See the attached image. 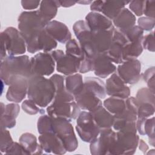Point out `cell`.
<instances>
[{
  "mask_svg": "<svg viewBox=\"0 0 155 155\" xmlns=\"http://www.w3.org/2000/svg\"><path fill=\"white\" fill-rule=\"evenodd\" d=\"M143 15L146 17L154 18L155 16V1H145Z\"/></svg>",
  "mask_w": 155,
  "mask_h": 155,
  "instance_id": "cell-49",
  "label": "cell"
},
{
  "mask_svg": "<svg viewBox=\"0 0 155 155\" xmlns=\"http://www.w3.org/2000/svg\"><path fill=\"white\" fill-rule=\"evenodd\" d=\"M116 138V132L111 128L101 130L99 136L90 143V153L93 155L110 154Z\"/></svg>",
  "mask_w": 155,
  "mask_h": 155,
  "instance_id": "cell-8",
  "label": "cell"
},
{
  "mask_svg": "<svg viewBox=\"0 0 155 155\" xmlns=\"http://www.w3.org/2000/svg\"><path fill=\"white\" fill-rule=\"evenodd\" d=\"M106 94L109 96L117 97L126 99L130 96V89L116 72H114L105 82Z\"/></svg>",
  "mask_w": 155,
  "mask_h": 155,
  "instance_id": "cell-16",
  "label": "cell"
},
{
  "mask_svg": "<svg viewBox=\"0 0 155 155\" xmlns=\"http://www.w3.org/2000/svg\"><path fill=\"white\" fill-rule=\"evenodd\" d=\"M56 63V70L64 75L73 74L79 71L81 61L65 54L61 50H54L50 53Z\"/></svg>",
  "mask_w": 155,
  "mask_h": 155,
  "instance_id": "cell-13",
  "label": "cell"
},
{
  "mask_svg": "<svg viewBox=\"0 0 155 155\" xmlns=\"http://www.w3.org/2000/svg\"><path fill=\"white\" fill-rule=\"evenodd\" d=\"M50 79L53 83L56 91L63 89L65 87V78L63 76L58 74H54L51 76Z\"/></svg>",
  "mask_w": 155,
  "mask_h": 155,
  "instance_id": "cell-48",
  "label": "cell"
},
{
  "mask_svg": "<svg viewBox=\"0 0 155 155\" xmlns=\"http://www.w3.org/2000/svg\"><path fill=\"white\" fill-rule=\"evenodd\" d=\"M91 71H93V59L85 55L81 62L78 72L86 73Z\"/></svg>",
  "mask_w": 155,
  "mask_h": 155,
  "instance_id": "cell-45",
  "label": "cell"
},
{
  "mask_svg": "<svg viewBox=\"0 0 155 155\" xmlns=\"http://www.w3.org/2000/svg\"><path fill=\"white\" fill-rule=\"evenodd\" d=\"M93 71L96 76L104 79L116 72V67L105 53H100L93 59Z\"/></svg>",
  "mask_w": 155,
  "mask_h": 155,
  "instance_id": "cell-19",
  "label": "cell"
},
{
  "mask_svg": "<svg viewBox=\"0 0 155 155\" xmlns=\"http://www.w3.org/2000/svg\"><path fill=\"white\" fill-rule=\"evenodd\" d=\"M129 2L130 1H104L101 13L113 21Z\"/></svg>",
  "mask_w": 155,
  "mask_h": 155,
  "instance_id": "cell-28",
  "label": "cell"
},
{
  "mask_svg": "<svg viewBox=\"0 0 155 155\" xmlns=\"http://www.w3.org/2000/svg\"><path fill=\"white\" fill-rule=\"evenodd\" d=\"M154 97V92L146 87L139 89L137 91L136 96V99L138 104H155Z\"/></svg>",
  "mask_w": 155,
  "mask_h": 155,
  "instance_id": "cell-34",
  "label": "cell"
},
{
  "mask_svg": "<svg viewBox=\"0 0 155 155\" xmlns=\"http://www.w3.org/2000/svg\"><path fill=\"white\" fill-rule=\"evenodd\" d=\"M60 7L61 5L59 1H41L39 9L38 10L43 19L48 24L55 18L58 13V8Z\"/></svg>",
  "mask_w": 155,
  "mask_h": 155,
  "instance_id": "cell-26",
  "label": "cell"
},
{
  "mask_svg": "<svg viewBox=\"0 0 155 155\" xmlns=\"http://www.w3.org/2000/svg\"><path fill=\"white\" fill-rule=\"evenodd\" d=\"M154 33V32L153 31L148 35L143 36L142 41V45L143 49H146L151 52H154L155 50Z\"/></svg>",
  "mask_w": 155,
  "mask_h": 155,
  "instance_id": "cell-43",
  "label": "cell"
},
{
  "mask_svg": "<svg viewBox=\"0 0 155 155\" xmlns=\"http://www.w3.org/2000/svg\"><path fill=\"white\" fill-rule=\"evenodd\" d=\"M61 7H70L76 4V1H59Z\"/></svg>",
  "mask_w": 155,
  "mask_h": 155,
  "instance_id": "cell-53",
  "label": "cell"
},
{
  "mask_svg": "<svg viewBox=\"0 0 155 155\" xmlns=\"http://www.w3.org/2000/svg\"><path fill=\"white\" fill-rule=\"evenodd\" d=\"M22 109L26 113L30 115H35L38 113L44 114L45 110L39 107V106L31 99H26L24 101L21 105Z\"/></svg>",
  "mask_w": 155,
  "mask_h": 155,
  "instance_id": "cell-36",
  "label": "cell"
},
{
  "mask_svg": "<svg viewBox=\"0 0 155 155\" xmlns=\"http://www.w3.org/2000/svg\"><path fill=\"white\" fill-rule=\"evenodd\" d=\"M1 152L4 153L7 148L13 143V141L9 131L7 129L1 128Z\"/></svg>",
  "mask_w": 155,
  "mask_h": 155,
  "instance_id": "cell-38",
  "label": "cell"
},
{
  "mask_svg": "<svg viewBox=\"0 0 155 155\" xmlns=\"http://www.w3.org/2000/svg\"><path fill=\"white\" fill-rule=\"evenodd\" d=\"M18 29L23 36L30 53L39 51L38 39L42 30L47 23L41 16L39 10L22 12L18 17Z\"/></svg>",
  "mask_w": 155,
  "mask_h": 155,
  "instance_id": "cell-1",
  "label": "cell"
},
{
  "mask_svg": "<svg viewBox=\"0 0 155 155\" xmlns=\"http://www.w3.org/2000/svg\"><path fill=\"white\" fill-rule=\"evenodd\" d=\"M45 30L57 42L61 44H66L71 39L68 27L62 22L52 20L47 24Z\"/></svg>",
  "mask_w": 155,
  "mask_h": 155,
  "instance_id": "cell-20",
  "label": "cell"
},
{
  "mask_svg": "<svg viewBox=\"0 0 155 155\" xmlns=\"http://www.w3.org/2000/svg\"><path fill=\"white\" fill-rule=\"evenodd\" d=\"M65 54L79 60L81 62L85 56L79 44L74 39H71L65 44Z\"/></svg>",
  "mask_w": 155,
  "mask_h": 155,
  "instance_id": "cell-32",
  "label": "cell"
},
{
  "mask_svg": "<svg viewBox=\"0 0 155 155\" xmlns=\"http://www.w3.org/2000/svg\"><path fill=\"white\" fill-rule=\"evenodd\" d=\"M154 117L147 118L144 123V133L148 137L149 143L154 147L155 137H154Z\"/></svg>",
  "mask_w": 155,
  "mask_h": 155,
  "instance_id": "cell-35",
  "label": "cell"
},
{
  "mask_svg": "<svg viewBox=\"0 0 155 155\" xmlns=\"http://www.w3.org/2000/svg\"><path fill=\"white\" fill-rule=\"evenodd\" d=\"M28 79L22 76H15L10 82L6 93V99L10 102L19 103L27 95Z\"/></svg>",
  "mask_w": 155,
  "mask_h": 155,
  "instance_id": "cell-15",
  "label": "cell"
},
{
  "mask_svg": "<svg viewBox=\"0 0 155 155\" xmlns=\"http://www.w3.org/2000/svg\"><path fill=\"white\" fill-rule=\"evenodd\" d=\"M116 136V142L110 154L131 155L136 152L140 139L137 133L130 131H117Z\"/></svg>",
  "mask_w": 155,
  "mask_h": 155,
  "instance_id": "cell-7",
  "label": "cell"
},
{
  "mask_svg": "<svg viewBox=\"0 0 155 155\" xmlns=\"http://www.w3.org/2000/svg\"><path fill=\"white\" fill-rule=\"evenodd\" d=\"M15 76H22L28 79L31 76L30 59L27 55H8L1 62L0 77L4 85H8L10 79Z\"/></svg>",
  "mask_w": 155,
  "mask_h": 155,
  "instance_id": "cell-3",
  "label": "cell"
},
{
  "mask_svg": "<svg viewBox=\"0 0 155 155\" xmlns=\"http://www.w3.org/2000/svg\"><path fill=\"white\" fill-rule=\"evenodd\" d=\"M5 154H23L28 155L27 151L24 150L20 143L13 142V143L7 148Z\"/></svg>",
  "mask_w": 155,
  "mask_h": 155,
  "instance_id": "cell-46",
  "label": "cell"
},
{
  "mask_svg": "<svg viewBox=\"0 0 155 155\" xmlns=\"http://www.w3.org/2000/svg\"><path fill=\"white\" fill-rule=\"evenodd\" d=\"M76 130L80 138L85 142L90 143L99 134L101 128L94 119L92 113L82 111L76 119Z\"/></svg>",
  "mask_w": 155,
  "mask_h": 155,
  "instance_id": "cell-5",
  "label": "cell"
},
{
  "mask_svg": "<svg viewBox=\"0 0 155 155\" xmlns=\"http://www.w3.org/2000/svg\"><path fill=\"white\" fill-rule=\"evenodd\" d=\"M103 3L104 1L101 0L92 1L91 4H90V10H91V12L101 13Z\"/></svg>",
  "mask_w": 155,
  "mask_h": 155,
  "instance_id": "cell-51",
  "label": "cell"
},
{
  "mask_svg": "<svg viewBox=\"0 0 155 155\" xmlns=\"http://www.w3.org/2000/svg\"><path fill=\"white\" fill-rule=\"evenodd\" d=\"M65 85L67 90L74 96L84 88V81L82 75L76 73L67 76L65 78Z\"/></svg>",
  "mask_w": 155,
  "mask_h": 155,
  "instance_id": "cell-29",
  "label": "cell"
},
{
  "mask_svg": "<svg viewBox=\"0 0 155 155\" xmlns=\"http://www.w3.org/2000/svg\"><path fill=\"white\" fill-rule=\"evenodd\" d=\"M138 26L140 27L143 31H151L155 25L154 18H148L146 16H142L137 20Z\"/></svg>",
  "mask_w": 155,
  "mask_h": 155,
  "instance_id": "cell-42",
  "label": "cell"
},
{
  "mask_svg": "<svg viewBox=\"0 0 155 155\" xmlns=\"http://www.w3.org/2000/svg\"><path fill=\"white\" fill-rule=\"evenodd\" d=\"M92 2V1H76V3L81 4L82 5H87V4H91Z\"/></svg>",
  "mask_w": 155,
  "mask_h": 155,
  "instance_id": "cell-54",
  "label": "cell"
},
{
  "mask_svg": "<svg viewBox=\"0 0 155 155\" xmlns=\"http://www.w3.org/2000/svg\"><path fill=\"white\" fill-rule=\"evenodd\" d=\"M126 108L122 113L114 114L113 128L119 131L127 125L136 122L137 119L138 103L136 97L130 96L125 99Z\"/></svg>",
  "mask_w": 155,
  "mask_h": 155,
  "instance_id": "cell-10",
  "label": "cell"
},
{
  "mask_svg": "<svg viewBox=\"0 0 155 155\" xmlns=\"http://www.w3.org/2000/svg\"><path fill=\"white\" fill-rule=\"evenodd\" d=\"M115 27L109 30H102L92 32V39L95 48L100 53H106L113 39Z\"/></svg>",
  "mask_w": 155,
  "mask_h": 155,
  "instance_id": "cell-21",
  "label": "cell"
},
{
  "mask_svg": "<svg viewBox=\"0 0 155 155\" xmlns=\"http://www.w3.org/2000/svg\"><path fill=\"white\" fill-rule=\"evenodd\" d=\"M136 16L127 8H124L112 21L114 27L121 31H126L135 25Z\"/></svg>",
  "mask_w": 155,
  "mask_h": 155,
  "instance_id": "cell-23",
  "label": "cell"
},
{
  "mask_svg": "<svg viewBox=\"0 0 155 155\" xmlns=\"http://www.w3.org/2000/svg\"><path fill=\"white\" fill-rule=\"evenodd\" d=\"M38 131L40 134L53 133V118L48 114H43L38 119Z\"/></svg>",
  "mask_w": 155,
  "mask_h": 155,
  "instance_id": "cell-33",
  "label": "cell"
},
{
  "mask_svg": "<svg viewBox=\"0 0 155 155\" xmlns=\"http://www.w3.org/2000/svg\"><path fill=\"white\" fill-rule=\"evenodd\" d=\"M141 63L137 59H131L119 64L116 67V73L126 84H137L140 79Z\"/></svg>",
  "mask_w": 155,
  "mask_h": 155,
  "instance_id": "cell-14",
  "label": "cell"
},
{
  "mask_svg": "<svg viewBox=\"0 0 155 155\" xmlns=\"http://www.w3.org/2000/svg\"><path fill=\"white\" fill-rule=\"evenodd\" d=\"M27 97L41 108L46 107L53 100L56 89L50 79L31 76L28 79Z\"/></svg>",
  "mask_w": 155,
  "mask_h": 155,
  "instance_id": "cell-2",
  "label": "cell"
},
{
  "mask_svg": "<svg viewBox=\"0 0 155 155\" xmlns=\"http://www.w3.org/2000/svg\"><path fill=\"white\" fill-rule=\"evenodd\" d=\"M91 113L101 130L112 128L114 115L110 113L102 105Z\"/></svg>",
  "mask_w": 155,
  "mask_h": 155,
  "instance_id": "cell-25",
  "label": "cell"
},
{
  "mask_svg": "<svg viewBox=\"0 0 155 155\" xmlns=\"http://www.w3.org/2000/svg\"><path fill=\"white\" fill-rule=\"evenodd\" d=\"M53 127L54 133L62 140L67 151L73 152L77 149L78 142L70 121L62 118H53Z\"/></svg>",
  "mask_w": 155,
  "mask_h": 155,
  "instance_id": "cell-6",
  "label": "cell"
},
{
  "mask_svg": "<svg viewBox=\"0 0 155 155\" xmlns=\"http://www.w3.org/2000/svg\"><path fill=\"white\" fill-rule=\"evenodd\" d=\"M103 106L111 114H117L122 113L126 108L125 99L117 97L110 96L105 99Z\"/></svg>",
  "mask_w": 155,
  "mask_h": 155,
  "instance_id": "cell-31",
  "label": "cell"
},
{
  "mask_svg": "<svg viewBox=\"0 0 155 155\" xmlns=\"http://www.w3.org/2000/svg\"><path fill=\"white\" fill-rule=\"evenodd\" d=\"M46 110L47 114L53 118H62L70 122L76 119L81 112L75 101L71 102H52Z\"/></svg>",
  "mask_w": 155,
  "mask_h": 155,
  "instance_id": "cell-12",
  "label": "cell"
},
{
  "mask_svg": "<svg viewBox=\"0 0 155 155\" xmlns=\"http://www.w3.org/2000/svg\"><path fill=\"white\" fill-rule=\"evenodd\" d=\"M74 101V96L70 93L66 87L56 91L52 102H71Z\"/></svg>",
  "mask_w": 155,
  "mask_h": 155,
  "instance_id": "cell-37",
  "label": "cell"
},
{
  "mask_svg": "<svg viewBox=\"0 0 155 155\" xmlns=\"http://www.w3.org/2000/svg\"><path fill=\"white\" fill-rule=\"evenodd\" d=\"M21 3L24 9L31 11V10L37 8L40 5L41 1L36 0H22Z\"/></svg>",
  "mask_w": 155,
  "mask_h": 155,
  "instance_id": "cell-50",
  "label": "cell"
},
{
  "mask_svg": "<svg viewBox=\"0 0 155 155\" xmlns=\"http://www.w3.org/2000/svg\"><path fill=\"white\" fill-rule=\"evenodd\" d=\"M125 33L130 42H134L143 37L144 31L138 25H134L126 31H122Z\"/></svg>",
  "mask_w": 155,
  "mask_h": 155,
  "instance_id": "cell-40",
  "label": "cell"
},
{
  "mask_svg": "<svg viewBox=\"0 0 155 155\" xmlns=\"http://www.w3.org/2000/svg\"><path fill=\"white\" fill-rule=\"evenodd\" d=\"M16 121L15 118L4 114L1 115V128H4V129L12 128L16 126Z\"/></svg>",
  "mask_w": 155,
  "mask_h": 155,
  "instance_id": "cell-47",
  "label": "cell"
},
{
  "mask_svg": "<svg viewBox=\"0 0 155 155\" xmlns=\"http://www.w3.org/2000/svg\"><path fill=\"white\" fill-rule=\"evenodd\" d=\"M138 147H139V150L143 154H146L147 151L148 150V146L147 145V144L142 139H139V143H138Z\"/></svg>",
  "mask_w": 155,
  "mask_h": 155,
  "instance_id": "cell-52",
  "label": "cell"
},
{
  "mask_svg": "<svg viewBox=\"0 0 155 155\" xmlns=\"http://www.w3.org/2000/svg\"><path fill=\"white\" fill-rule=\"evenodd\" d=\"M85 21L91 31L109 30L114 27L111 20L97 12H91L88 13L85 16Z\"/></svg>",
  "mask_w": 155,
  "mask_h": 155,
  "instance_id": "cell-22",
  "label": "cell"
},
{
  "mask_svg": "<svg viewBox=\"0 0 155 155\" xmlns=\"http://www.w3.org/2000/svg\"><path fill=\"white\" fill-rule=\"evenodd\" d=\"M74 101L81 110L90 112L102 105L101 99L84 87L79 93L74 96Z\"/></svg>",
  "mask_w": 155,
  "mask_h": 155,
  "instance_id": "cell-18",
  "label": "cell"
},
{
  "mask_svg": "<svg viewBox=\"0 0 155 155\" xmlns=\"http://www.w3.org/2000/svg\"><path fill=\"white\" fill-rule=\"evenodd\" d=\"M38 140L43 151L47 153L64 154L67 152L62 140L54 133L40 134Z\"/></svg>",
  "mask_w": 155,
  "mask_h": 155,
  "instance_id": "cell-17",
  "label": "cell"
},
{
  "mask_svg": "<svg viewBox=\"0 0 155 155\" xmlns=\"http://www.w3.org/2000/svg\"><path fill=\"white\" fill-rule=\"evenodd\" d=\"M55 65L50 53L39 52L30 59L31 76H48L54 72Z\"/></svg>",
  "mask_w": 155,
  "mask_h": 155,
  "instance_id": "cell-11",
  "label": "cell"
},
{
  "mask_svg": "<svg viewBox=\"0 0 155 155\" xmlns=\"http://www.w3.org/2000/svg\"><path fill=\"white\" fill-rule=\"evenodd\" d=\"M130 42L124 31L115 28L111 44L105 54L113 63L122 64L125 62L126 49Z\"/></svg>",
  "mask_w": 155,
  "mask_h": 155,
  "instance_id": "cell-9",
  "label": "cell"
},
{
  "mask_svg": "<svg viewBox=\"0 0 155 155\" xmlns=\"http://www.w3.org/2000/svg\"><path fill=\"white\" fill-rule=\"evenodd\" d=\"M20 112V106L18 103H11L5 106L4 111L2 114H6L15 119L18 116Z\"/></svg>",
  "mask_w": 155,
  "mask_h": 155,
  "instance_id": "cell-44",
  "label": "cell"
},
{
  "mask_svg": "<svg viewBox=\"0 0 155 155\" xmlns=\"http://www.w3.org/2000/svg\"><path fill=\"white\" fill-rule=\"evenodd\" d=\"M145 1H131L129 2V8L130 11L137 16H141L143 15V8Z\"/></svg>",
  "mask_w": 155,
  "mask_h": 155,
  "instance_id": "cell-41",
  "label": "cell"
},
{
  "mask_svg": "<svg viewBox=\"0 0 155 155\" xmlns=\"http://www.w3.org/2000/svg\"><path fill=\"white\" fill-rule=\"evenodd\" d=\"M84 87L101 99L106 97L105 84L99 78L85 77L84 81Z\"/></svg>",
  "mask_w": 155,
  "mask_h": 155,
  "instance_id": "cell-27",
  "label": "cell"
},
{
  "mask_svg": "<svg viewBox=\"0 0 155 155\" xmlns=\"http://www.w3.org/2000/svg\"><path fill=\"white\" fill-rule=\"evenodd\" d=\"M19 142L28 154H41L43 149L38 143L36 136L30 133H23L19 139Z\"/></svg>",
  "mask_w": 155,
  "mask_h": 155,
  "instance_id": "cell-24",
  "label": "cell"
},
{
  "mask_svg": "<svg viewBox=\"0 0 155 155\" xmlns=\"http://www.w3.org/2000/svg\"><path fill=\"white\" fill-rule=\"evenodd\" d=\"M27 50L25 41L19 30L13 27L1 33V51L9 56L22 55Z\"/></svg>",
  "mask_w": 155,
  "mask_h": 155,
  "instance_id": "cell-4",
  "label": "cell"
},
{
  "mask_svg": "<svg viewBox=\"0 0 155 155\" xmlns=\"http://www.w3.org/2000/svg\"><path fill=\"white\" fill-rule=\"evenodd\" d=\"M155 68L154 66L149 67L142 74V78L145 82H147L148 88L151 91L155 92V81H154Z\"/></svg>",
  "mask_w": 155,
  "mask_h": 155,
  "instance_id": "cell-39",
  "label": "cell"
},
{
  "mask_svg": "<svg viewBox=\"0 0 155 155\" xmlns=\"http://www.w3.org/2000/svg\"><path fill=\"white\" fill-rule=\"evenodd\" d=\"M39 50L50 52L57 47L58 42L46 31L45 28L42 30L38 39Z\"/></svg>",
  "mask_w": 155,
  "mask_h": 155,
  "instance_id": "cell-30",
  "label": "cell"
}]
</instances>
